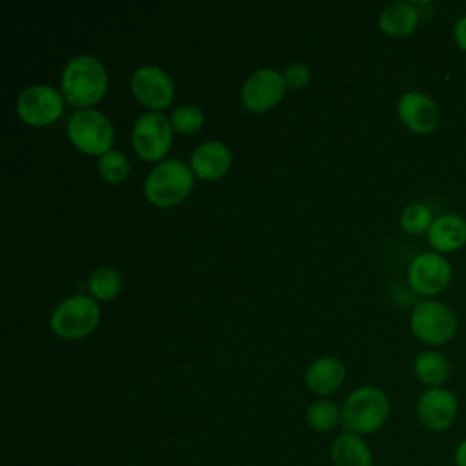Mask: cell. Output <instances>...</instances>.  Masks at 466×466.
I'll use <instances>...</instances> for the list:
<instances>
[{
	"mask_svg": "<svg viewBox=\"0 0 466 466\" xmlns=\"http://www.w3.org/2000/svg\"><path fill=\"white\" fill-rule=\"evenodd\" d=\"M410 328L424 344L441 346L457 335L459 319L448 304L439 300H422L410 315Z\"/></svg>",
	"mask_w": 466,
	"mask_h": 466,
	"instance_id": "277c9868",
	"label": "cell"
},
{
	"mask_svg": "<svg viewBox=\"0 0 466 466\" xmlns=\"http://www.w3.org/2000/svg\"><path fill=\"white\" fill-rule=\"evenodd\" d=\"M453 40L459 49L466 53V15L461 16L453 25Z\"/></svg>",
	"mask_w": 466,
	"mask_h": 466,
	"instance_id": "484cf974",
	"label": "cell"
},
{
	"mask_svg": "<svg viewBox=\"0 0 466 466\" xmlns=\"http://www.w3.org/2000/svg\"><path fill=\"white\" fill-rule=\"evenodd\" d=\"M335 466H371V451L368 444L351 431L340 433L331 446Z\"/></svg>",
	"mask_w": 466,
	"mask_h": 466,
	"instance_id": "d6986e66",
	"label": "cell"
},
{
	"mask_svg": "<svg viewBox=\"0 0 466 466\" xmlns=\"http://www.w3.org/2000/svg\"><path fill=\"white\" fill-rule=\"evenodd\" d=\"M231 164V151L218 140H208L195 147L191 155V169L204 180L222 177Z\"/></svg>",
	"mask_w": 466,
	"mask_h": 466,
	"instance_id": "9a60e30c",
	"label": "cell"
},
{
	"mask_svg": "<svg viewBox=\"0 0 466 466\" xmlns=\"http://www.w3.org/2000/svg\"><path fill=\"white\" fill-rule=\"evenodd\" d=\"M171 124L160 113H142L131 131L133 146L144 160H160L171 144Z\"/></svg>",
	"mask_w": 466,
	"mask_h": 466,
	"instance_id": "9c48e42d",
	"label": "cell"
},
{
	"mask_svg": "<svg viewBox=\"0 0 466 466\" xmlns=\"http://www.w3.org/2000/svg\"><path fill=\"white\" fill-rule=\"evenodd\" d=\"M346 368L335 357H320L306 370V386L315 393H331L344 380Z\"/></svg>",
	"mask_w": 466,
	"mask_h": 466,
	"instance_id": "e0dca14e",
	"label": "cell"
},
{
	"mask_svg": "<svg viewBox=\"0 0 466 466\" xmlns=\"http://www.w3.org/2000/svg\"><path fill=\"white\" fill-rule=\"evenodd\" d=\"M417 420L428 431L441 433L453 426L459 415L457 395L446 388H428L417 399Z\"/></svg>",
	"mask_w": 466,
	"mask_h": 466,
	"instance_id": "52a82bcc",
	"label": "cell"
},
{
	"mask_svg": "<svg viewBox=\"0 0 466 466\" xmlns=\"http://www.w3.org/2000/svg\"><path fill=\"white\" fill-rule=\"evenodd\" d=\"M390 415V400L377 386H362L350 393L340 408L342 424L351 433H373Z\"/></svg>",
	"mask_w": 466,
	"mask_h": 466,
	"instance_id": "7a4b0ae2",
	"label": "cell"
},
{
	"mask_svg": "<svg viewBox=\"0 0 466 466\" xmlns=\"http://www.w3.org/2000/svg\"><path fill=\"white\" fill-rule=\"evenodd\" d=\"M413 373L428 388H441L451 375V364L441 351L424 350L413 360Z\"/></svg>",
	"mask_w": 466,
	"mask_h": 466,
	"instance_id": "ac0fdd59",
	"label": "cell"
},
{
	"mask_svg": "<svg viewBox=\"0 0 466 466\" xmlns=\"http://www.w3.org/2000/svg\"><path fill=\"white\" fill-rule=\"evenodd\" d=\"M339 420H342L340 408L335 406L331 400H317L308 408V422L319 431L333 430Z\"/></svg>",
	"mask_w": 466,
	"mask_h": 466,
	"instance_id": "7402d4cb",
	"label": "cell"
},
{
	"mask_svg": "<svg viewBox=\"0 0 466 466\" xmlns=\"http://www.w3.org/2000/svg\"><path fill=\"white\" fill-rule=\"evenodd\" d=\"M98 173L107 182H122L129 173V162L118 149H109L98 158Z\"/></svg>",
	"mask_w": 466,
	"mask_h": 466,
	"instance_id": "603a6c76",
	"label": "cell"
},
{
	"mask_svg": "<svg viewBox=\"0 0 466 466\" xmlns=\"http://www.w3.org/2000/svg\"><path fill=\"white\" fill-rule=\"evenodd\" d=\"M282 76H284V82L288 86L299 89V87H302L309 80V67L300 64V62H293V64L286 66Z\"/></svg>",
	"mask_w": 466,
	"mask_h": 466,
	"instance_id": "d4e9b609",
	"label": "cell"
},
{
	"mask_svg": "<svg viewBox=\"0 0 466 466\" xmlns=\"http://www.w3.org/2000/svg\"><path fill=\"white\" fill-rule=\"evenodd\" d=\"M67 135L73 146L89 155H104L113 142V126L96 109H78L67 120Z\"/></svg>",
	"mask_w": 466,
	"mask_h": 466,
	"instance_id": "8992f818",
	"label": "cell"
},
{
	"mask_svg": "<svg viewBox=\"0 0 466 466\" xmlns=\"http://www.w3.org/2000/svg\"><path fill=\"white\" fill-rule=\"evenodd\" d=\"M451 280V266L442 253L424 251L408 266V282L411 289L424 297L441 293Z\"/></svg>",
	"mask_w": 466,
	"mask_h": 466,
	"instance_id": "ba28073f",
	"label": "cell"
},
{
	"mask_svg": "<svg viewBox=\"0 0 466 466\" xmlns=\"http://www.w3.org/2000/svg\"><path fill=\"white\" fill-rule=\"evenodd\" d=\"M433 218L435 217L426 204H410L400 213V226L410 235H420L428 233Z\"/></svg>",
	"mask_w": 466,
	"mask_h": 466,
	"instance_id": "44dd1931",
	"label": "cell"
},
{
	"mask_svg": "<svg viewBox=\"0 0 466 466\" xmlns=\"http://www.w3.org/2000/svg\"><path fill=\"white\" fill-rule=\"evenodd\" d=\"M464 98H466V95H464Z\"/></svg>",
	"mask_w": 466,
	"mask_h": 466,
	"instance_id": "83f0119b",
	"label": "cell"
},
{
	"mask_svg": "<svg viewBox=\"0 0 466 466\" xmlns=\"http://www.w3.org/2000/svg\"><path fill=\"white\" fill-rule=\"evenodd\" d=\"M286 82L280 73L271 67L253 71L242 86V104L251 111H266L273 107L284 95Z\"/></svg>",
	"mask_w": 466,
	"mask_h": 466,
	"instance_id": "7c38bea8",
	"label": "cell"
},
{
	"mask_svg": "<svg viewBox=\"0 0 466 466\" xmlns=\"http://www.w3.org/2000/svg\"><path fill=\"white\" fill-rule=\"evenodd\" d=\"M204 122L202 109L195 104H182L173 109L169 124L178 133H193L197 131Z\"/></svg>",
	"mask_w": 466,
	"mask_h": 466,
	"instance_id": "cb8c5ba5",
	"label": "cell"
},
{
	"mask_svg": "<svg viewBox=\"0 0 466 466\" xmlns=\"http://www.w3.org/2000/svg\"><path fill=\"white\" fill-rule=\"evenodd\" d=\"M60 87L64 98L73 106L95 104L107 89L106 67L91 55L73 56L62 71Z\"/></svg>",
	"mask_w": 466,
	"mask_h": 466,
	"instance_id": "6da1fadb",
	"label": "cell"
},
{
	"mask_svg": "<svg viewBox=\"0 0 466 466\" xmlns=\"http://www.w3.org/2000/svg\"><path fill=\"white\" fill-rule=\"evenodd\" d=\"M100 309L95 299L87 295H73L62 300L51 315V329L62 339H80L95 329Z\"/></svg>",
	"mask_w": 466,
	"mask_h": 466,
	"instance_id": "5b68a950",
	"label": "cell"
},
{
	"mask_svg": "<svg viewBox=\"0 0 466 466\" xmlns=\"http://www.w3.org/2000/svg\"><path fill=\"white\" fill-rule=\"evenodd\" d=\"M453 464L455 466H466V439H462L453 451Z\"/></svg>",
	"mask_w": 466,
	"mask_h": 466,
	"instance_id": "4316f807",
	"label": "cell"
},
{
	"mask_svg": "<svg viewBox=\"0 0 466 466\" xmlns=\"http://www.w3.org/2000/svg\"><path fill=\"white\" fill-rule=\"evenodd\" d=\"M428 242L437 253H451L466 244V218L457 213H442L428 229Z\"/></svg>",
	"mask_w": 466,
	"mask_h": 466,
	"instance_id": "5bb4252c",
	"label": "cell"
},
{
	"mask_svg": "<svg viewBox=\"0 0 466 466\" xmlns=\"http://www.w3.org/2000/svg\"><path fill=\"white\" fill-rule=\"evenodd\" d=\"M193 186V171L182 160L171 158L157 164L146 177L144 191L151 204L169 208L180 202Z\"/></svg>",
	"mask_w": 466,
	"mask_h": 466,
	"instance_id": "3957f363",
	"label": "cell"
},
{
	"mask_svg": "<svg viewBox=\"0 0 466 466\" xmlns=\"http://www.w3.org/2000/svg\"><path fill=\"white\" fill-rule=\"evenodd\" d=\"M397 113L402 124L419 135H428L439 126V107L431 96L420 91H408L397 102Z\"/></svg>",
	"mask_w": 466,
	"mask_h": 466,
	"instance_id": "4fadbf2b",
	"label": "cell"
},
{
	"mask_svg": "<svg viewBox=\"0 0 466 466\" xmlns=\"http://www.w3.org/2000/svg\"><path fill=\"white\" fill-rule=\"evenodd\" d=\"M420 18V11L413 2H393L380 11L379 27L386 35L400 38L411 35L417 29Z\"/></svg>",
	"mask_w": 466,
	"mask_h": 466,
	"instance_id": "2e32d148",
	"label": "cell"
},
{
	"mask_svg": "<svg viewBox=\"0 0 466 466\" xmlns=\"http://www.w3.org/2000/svg\"><path fill=\"white\" fill-rule=\"evenodd\" d=\"M131 91L140 104L160 109L173 100L175 84L164 69L157 66H140L131 75Z\"/></svg>",
	"mask_w": 466,
	"mask_h": 466,
	"instance_id": "8fae6325",
	"label": "cell"
},
{
	"mask_svg": "<svg viewBox=\"0 0 466 466\" xmlns=\"http://www.w3.org/2000/svg\"><path fill=\"white\" fill-rule=\"evenodd\" d=\"M64 100L58 89L47 84H36L24 89L16 100V111L20 118L33 126L51 124L60 116Z\"/></svg>",
	"mask_w": 466,
	"mask_h": 466,
	"instance_id": "30bf717a",
	"label": "cell"
},
{
	"mask_svg": "<svg viewBox=\"0 0 466 466\" xmlns=\"http://www.w3.org/2000/svg\"><path fill=\"white\" fill-rule=\"evenodd\" d=\"M87 288L89 291L102 300H109L113 297L118 295L120 288H122V279L120 273L111 268V266H100L96 268L89 279H87Z\"/></svg>",
	"mask_w": 466,
	"mask_h": 466,
	"instance_id": "ffe728a7",
	"label": "cell"
}]
</instances>
